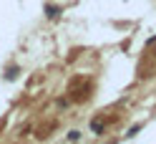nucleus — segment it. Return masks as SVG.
I'll use <instances>...</instances> for the list:
<instances>
[{
  "mask_svg": "<svg viewBox=\"0 0 156 144\" xmlns=\"http://www.w3.org/2000/svg\"><path fill=\"white\" fill-rule=\"evenodd\" d=\"M45 13H48V18H58V8H55V5H48Z\"/></svg>",
  "mask_w": 156,
  "mask_h": 144,
  "instance_id": "f257e3e1",
  "label": "nucleus"
},
{
  "mask_svg": "<svg viewBox=\"0 0 156 144\" xmlns=\"http://www.w3.org/2000/svg\"><path fill=\"white\" fill-rule=\"evenodd\" d=\"M91 127H93V131H101V129H103V124H101V121H98V119H96V121H93V124H91Z\"/></svg>",
  "mask_w": 156,
  "mask_h": 144,
  "instance_id": "f03ea898",
  "label": "nucleus"
},
{
  "mask_svg": "<svg viewBox=\"0 0 156 144\" xmlns=\"http://www.w3.org/2000/svg\"><path fill=\"white\" fill-rule=\"evenodd\" d=\"M78 137H81V131H71V134H68V139H71V142H76Z\"/></svg>",
  "mask_w": 156,
  "mask_h": 144,
  "instance_id": "7ed1b4c3",
  "label": "nucleus"
}]
</instances>
